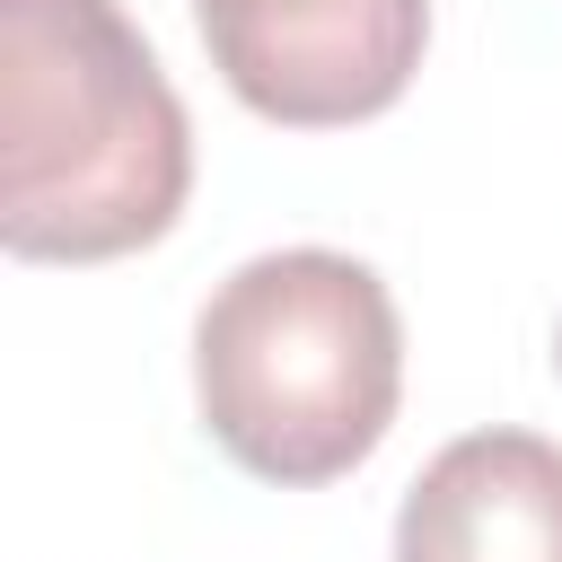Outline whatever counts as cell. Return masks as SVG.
Listing matches in <instances>:
<instances>
[{"instance_id": "obj_3", "label": "cell", "mask_w": 562, "mask_h": 562, "mask_svg": "<svg viewBox=\"0 0 562 562\" xmlns=\"http://www.w3.org/2000/svg\"><path fill=\"white\" fill-rule=\"evenodd\" d=\"M211 70L290 132L386 114L430 44V0H193Z\"/></svg>"}, {"instance_id": "obj_2", "label": "cell", "mask_w": 562, "mask_h": 562, "mask_svg": "<svg viewBox=\"0 0 562 562\" xmlns=\"http://www.w3.org/2000/svg\"><path fill=\"white\" fill-rule=\"evenodd\" d=\"M193 395L211 439L263 483L351 474L404 395V325L369 263L281 246L237 263L193 325Z\"/></svg>"}, {"instance_id": "obj_4", "label": "cell", "mask_w": 562, "mask_h": 562, "mask_svg": "<svg viewBox=\"0 0 562 562\" xmlns=\"http://www.w3.org/2000/svg\"><path fill=\"white\" fill-rule=\"evenodd\" d=\"M395 562H562V448L536 430L448 439L395 509Z\"/></svg>"}, {"instance_id": "obj_1", "label": "cell", "mask_w": 562, "mask_h": 562, "mask_svg": "<svg viewBox=\"0 0 562 562\" xmlns=\"http://www.w3.org/2000/svg\"><path fill=\"white\" fill-rule=\"evenodd\" d=\"M184 105L123 0H0V246L114 263L176 228Z\"/></svg>"}, {"instance_id": "obj_5", "label": "cell", "mask_w": 562, "mask_h": 562, "mask_svg": "<svg viewBox=\"0 0 562 562\" xmlns=\"http://www.w3.org/2000/svg\"><path fill=\"white\" fill-rule=\"evenodd\" d=\"M553 360H562V342H553Z\"/></svg>"}]
</instances>
